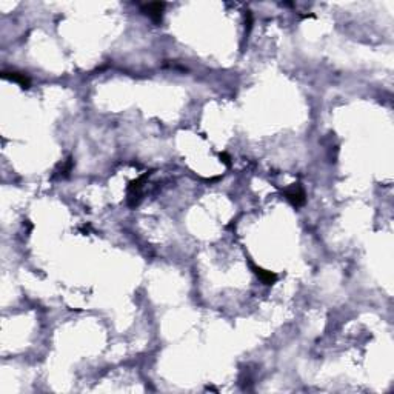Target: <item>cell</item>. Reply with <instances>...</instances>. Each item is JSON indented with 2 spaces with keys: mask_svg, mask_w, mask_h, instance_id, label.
<instances>
[{
  "mask_svg": "<svg viewBox=\"0 0 394 394\" xmlns=\"http://www.w3.org/2000/svg\"><path fill=\"white\" fill-rule=\"evenodd\" d=\"M285 197L294 205V207H302L305 204V191L299 183H294L291 188L285 189Z\"/></svg>",
  "mask_w": 394,
  "mask_h": 394,
  "instance_id": "cell-1",
  "label": "cell"
},
{
  "mask_svg": "<svg viewBox=\"0 0 394 394\" xmlns=\"http://www.w3.org/2000/svg\"><path fill=\"white\" fill-rule=\"evenodd\" d=\"M250 266H251V269L254 271V274L260 279L262 283H265V285H274V283L277 282V274H274V273H271V271H266V269H263V268L254 265L251 260H250Z\"/></svg>",
  "mask_w": 394,
  "mask_h": 394,
  "instance_id": "cell-2",
  "label": "cell"
},
{
  "mask_svg": "<svg viewBox=\"0 0 394 394\" xmlns=\"http://www.w3.org/2000/svg\"><path fill=\"white\" fill-rule=\"evenodd\" d=\"M163 8H165V4H146L142 7V11L150 17L151 20H154L156 23H160L162 22V13H163Z\"/></svg>",
  "mask_w": 394,
  "mask_h": 394,
  "instance_id": "cell-3",
  "label": "cell"
},
{
  "mask_svg": "<svg viewBox=\"0 0 394 394\" xmlns=\"http://www.w3.org/2000/svg\"><path fill=\"white\" fill-rule=\"evenodd\" d=\"M2 76H4L5 79H10V80H13V82H16V83H19L22 88H30V85H31V82H30V79H28L27 74L19 72V71H4Z\"/></svg>",
  "mask_w": 394,
  "mask_h": 394,
  "instance_id": "cell-4",
  "label": "cell"
},
{
  "mask_svg": "<svg viewBox=\"0 0 394 394\" xmlns=\"http://www.w3.org/2000/svg\"><path fill=\"white\" fill-rule=\"evenodd\" d=\"M219 157H220V160H222V162H224L225 165H228V166L231 165V163H230V157H228V154H225V153H222V154H220Z\"/></svg>",
  "mask_w": 394,
  "mask_h": 394,
  "instance_id": "cell-5",
  "label": "cell"
}]
</instances>
